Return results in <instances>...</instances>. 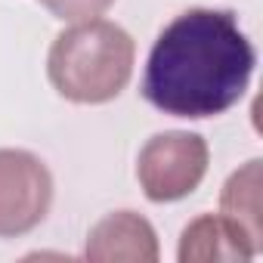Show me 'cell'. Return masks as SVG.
Instances as JSON below:
<instances>
[{"instance_id":"obj_1","label":"cell","mask_w":263,"mask_h":263,"mask_svg":"<svg viewBox=\"0 0 263 263\" xmlns=\"http://www.w3.org/2000/svg\"><path fill=\"white\" fill-rule=\"evenodd\" d=\"M257 53L235 13L192 7L171 19L152 44L143 99L171 118H217L241 102Z\"/></svg>"},{"instance_id":"obj_2","label":"cell","mask_w":263,"mask_h":263,"mask_svg":"<svg viewBox=\"0 0 263 263\" xmlns=\"http://www.w3.org/2000/svg\"><path fill=\"white\" fill-rule=\"evenodd\" d=\"M137 62V44L118 22L87 19L71 22L56 34L47 74L56 93L78 105H102L124 93Z\"/></svg>"},{"instance_id":"obj_3","label":"cell","mask_w":263,"mask_h":263,"mask_svg":"<svg viewBox=\"0 0 263 263\" xmlns=\"http://www.w3.org/2000/svg\"><path fill=\"white\" fill-rule=\"evenodd\" d=\"M211 164V149L201 134L164 130L146 140L137 158V180L149 201L171 204L192 195Z\"/></svg>"},{"instance_id":"obj_4","label":"cell","mask_w":263,"mask_h":263,"mask_svg":"<svg viewBox=\"0 0 263 263\" xmlns=\"http://www.w3.org/2000/svg\"><path fill=\"white\" fill-rule=\"evenodd\" d=\"M53 204L50 167L25 149H0V238L28 235Z\"/></svg>"},{"instance_id":"obj_5","label":"cell","mask_w":263,"mask_h":263,"mask_svg":"<svg viewBox=\"0 0 263 263\" xmlns=\"http://www.w3.org/2000/svg\"><path fill=\"white\" fill-rule=\"evenodd\" d=\"M158 235L155 226L137 211L105 214L87 235L84 257L93 263H155L158 260Z\"/></svg>"},{"instance_id":"obj_6","label":"cell","mask_w":263,"mask_h":263,"mask_svg":"<svg viewBox=\"0 0 263 263\" xmlns=\"http://www.w3.org/2000/svg\"><path fill=\"white\" fill-rule=\"evenodd\" d=\"M260 254L257 241L223 214L195 217L180 235V263H217V260H251Z\"/></svg>"},{"instance_id":"obj_7","label":"cell","mask_w":263,"mask_h":263,"mask_svg":"<svg viewBox=\"0 0 263 263\" xmlns=\"http://www.w3.org/2000/svg\"><path fill=\"white\" fill-rule=\"evenodd\" d=\"M220 214L229 217L235 226H241L257 248H263V229H260V161H248L245 167H238L223 192H220Z\"/></svg>"},{"instance_id":"obj_8","label":"cell","mask_w":263,"mask_h":263,"mask_svg":"<svg viewBox=\"0 0 263 263\" xmlns=\"http://www.w3.org/2000/svg\"><path fill=\"white\" fill-rule=\"evenodd\" d=\"M41 4L62 22H87L99 19L115 0H41Z\"/></svg>"}]
</instances>
